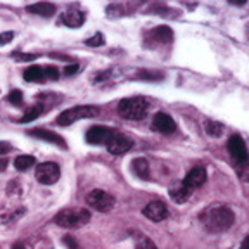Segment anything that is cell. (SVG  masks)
<instances>
[{
    "label": "cell",
    "mask_w": 249,
    "mask_h": 249,
    "mask_svg": "<svg viewBox=\"0 0 249 249\" xmlns=\"http://www.w3.org/2000/svg\"><path fill=\"white\" fill-rule=\"evenodd\" d=\"M201 222L210 232H225L235 222V214L225 204H211L201 213Z\"/></svg>",
    "instance_id": "obj_1"
},
{
    "label": "cell",
    "mask_w": 249,
    "mask_h": 249,
    "mask_svg": "<svg viewBox=\"0 0 249 249\" xmlns=\"http://www.w3.org/2000/svg\"><path fill=\"white\" fill-rule=\"evenodd\" d=\"M90 222V211L85 208H64L54 216V223L62 229H80Z\"/></svg>",
    "instance_id": "obj_2"
},
{
    "label": "cell",
    "mask_w": 249,
    "mask_h": 249,
    "mask_svg": "<svg viewBox=\"0 0 249 249\" xmlns=\"http://www.w3.org/2000/svg\"><path fill=\"white\" fill-rule=\"evenodd\" d=\"M149 102L144 97H126L121 99L118 104V114L124 120H142L147 114Z\"/></svg>",
    "instance_id": "obj_3"
},
{
    "label": "cell",
    "mask_w": 249,
    "mask_h": 249,
    "mask_svg": "<svg viewBox=\"0 0 249 249\" xmlns=\"http://www.w3.org/2000/svg\"><path fill=\"white\" fill-rule=\"evenodd\" d=\"M99 107L97 106H76V107H71L62 111L57 116V124L61 126H70V124L76 123L80 120H89V118L99 116Z\"/></svg>",
    "instance_id": "obj_4"
},
{
    "label": "cell",
    "mask_w": 249,
    "mask_h": 249,
    "mask_svg": "<svg viewBox=\"0 0 249 249\" xmlns=\"http://www.w3.org/2000/svg\"><path fill=\"white\" fill-rule=\"evenodd\" d=\"M87 202L93 210L101 211V213H107V211H111L114 208L116 199H114V196L102 191V189H93V191H90L87 194Z\"/></svg>",
    "instance_id": "obj_5"
},
{
    "label": "cell",
    "mask_w": 249,
    "mask_h": 249,
    "mask_svg": "<svg viewBox=\"0 0 249 249\" xmlns=\"http://www.w3.org/2000/svg\"><path fill=\"white\" fill-rule=\"evenodd\" d=\"M35 177L42 185H54L61 178V168L57 163H40L35 170Z\"/></svg>",
    "instance_id": "obj_6"
},
{
    "label": "cell",
    "mask_w": 249,
    "mask_h": 249,
    "mask_svg": "<svg viewBox=\"0 0 249 249\" xmlns=\"http://www.w3.org/2000/svg\"><path fill=\"white\" fill-rule=\"evenodd\" d=\"M173 40V31L168 26H158L152 28L151 31H147L144 36V45L152 47L156 49L158 45H164V43H170Z\"/></svg>",
    "instance_id": "obj_7"
},
{
    "label": "cell",
    "mask_w": 249,
    "mask_h": 249,
    "mask_svg": "<svg viewBox=\"0 0 249 249\" xmlns=\"http://www.w3.org/2000/svg\"><path fill=\"white\" fill-rule=\"evenodd\" d=\"M227 149H229L232 160L239 164H244L248 161V147L246 142L241 135H232L227 142Z\"/></svg>",
    "instance_id": "obj_8"
},
{
    "label": "cell",
    "mask_w": 249,
    "mask_h": 249,
    "mask_svg": "<svg viewBox=\"0 0 249 249\" xmlns=\"http://www.w3.org/2000/svg\"><path fill=\"white\" fill-rule=\"evenodd\" d=\"M107 151L114 156H121L124 152H128L133 145V140L130 137L123 135V133H114L111 139L107 140Z\"/></svg>",
    "instance_id": "obj_9"
},
{
    "label": "cell",
    "mask_w": 249,
    "mask_h": 249,
    "mask_svg": "<svg viewBox=\"0 0 249 249\" xmlns=\"http://www.w3.org/2000/svg\"><path fill=\"white\" fill-rule=\"evenodd\" d=\"M142 213H144L145 218H149V220H152V222H156V223H160L168 218V208L163 201H151L147 206L142 210Z\"/></svg>",
    "instance_id": "obj_10"
},
{
    "label": "cell",
    "mask_w": 249,
    "mask_h": 249,
    "mask_svg": "<svg viewBox=\"0 0 249 249\" xmlns=\"http://www.w3.org/2000/svg\"><path fill=\"white\" fill-rule=\"evenodd\" d=\"M114 133H116L114 130L106 128V126H92V128H89V132H87L85 139H87V142L92 145H102V144H107V140L111 139Z\"/></svg>",
    "instance_id": "obj_11"
},
{
    "label": "cell",
    "mask_w": 249,
    "mask_h": 249,
    "mask_svg": "<svg viewBox=\"0 0 249 249\" xmlns=\"http://www.w3.org/2000/svg\"><path fill=\"white\" fill-rule=\"evenodd\" d=\"M152 128H154L156 132L168 135V133H173L177 130V123H175V120L170 116V114L156 113L154 120H152Z\"/></svg>",
    "instance_id": "obj_12"
},
{
    "label": "cell",
    "mask_w": 249,
    "mask_h": 249,
    "mask_svg": "<svg viewBox=\"0 0 249 249\" xmlns=\"http://www.w3.org/2000/svg\"><path fill=\"white\" fill-rule=\"evenodd\" d=\"M28 135L35 137V139H40V140H45L49 144H54V145H59V147L66 149V140L62 139L61 135H57L55 132H51V130L47 128H33L28 132Z\"/></svg>",
    "instance_id": "obj_13"
},
{
    "label": "cell",
    "mask_w": 249,
    "mask_h": 249,
    "mask_svg": "<svg viewBox=\"0 0 249 249\" xmlns=\"http://www.w3.org/2000/svg\"><path fill=\"white\" fill-rule=\"evenodd\" d=\"M206 178H208L206 168H204V166H194L185 175L183 183H185L189 189H197V187H201L202 183L206 182Z\"/></svg>",
    "instance_id": "obj_14"
},
{
    "label": "cell",
    "mask_w": 249,
    "mask_h": 249,
    "mask_svg": "<svg viewBox=\"0 0 249 249\" xmlns=\"http://www.w3.org/2000/svg\"><path fill=\"white\" fill-rule=\"evenodd\" d=\"M191 191L192 189H189L183 182H177L170 187V197L177 204H182V202H185L187 199L191 197Z\"/></svg>",
    "instance_id": "obj_15"
},
{
    "label": "cell",
    "mask_w": 249,
    "mask_h": 249,
    "mask_svg": "<svg viewBox=\"0 0 249 249\" xmlns=\"http://www.w3.org/2000/svg\"><path fill=\"white\" fill-rule=\"evenodd\" d=\"M28 12L36 16H42V18H52L55 14V5L51 2H38V4H31L26 7Z\"/></svg>",
    "instance_id": "obj_16"
},
{
    "label": "cell",
    "mask_w": 249,
    "mask_h": 249,
    "mask_svg": "<svg viewBox=\"0 0 249 249\" xmlns=\"http://www.w3.org/2000/svg\"><path fill=\"white\" fill-rule=\"evenodd\" d=\"M62 23L70 28H80L85 23V14L82 11H76V9H71L62 14Z\"/></svg>",
    "instance_id": "obj_17"
},
{
    "label": "cell",
    "mask_w": 249,
    "mask_h": 249,
    "mask_svg": "<svg viewBox=\"0 0 249 249\" xmlns=\"http://www.w3.org/2000/svg\"><path fill=\"white\" fill-rule=\"evenodd\" d=\"M132 170L139 178L149 180V171H151V168H149L147 160H144V158H137V160H133L132 161Z\"/></svg>",
    "instance_id": "obj_18"
},
{
    "label": "cell",
    "mask_w": 249,
    "mask_h": 249,
    "mask_svg": "<svg viewBox=\"0 0 249 249\" xmlns=\"http://www.w3.org/2000/svg\"><path fill=\"white\" fill-rule=\"evenodd\" d=\"M23 78L26 82H42V80H45V73H43V68L30 66L28 70H24Z\"/></svg>",
    "instance_id": "obj_19"
},
{
    "label": "cell",
    "mask_w": 249,
    "mask_h": 249,
    "mask_svg": "<svg viewBox=\"0 0 249 249\" xmlns=\"http://www.w3.org/2000/svg\"><path fill=\"white\" fill-rule=\"evenodd\" d=\"M42 113H43V106L42 104H35V106H31L26 113L19 118V121H21V123H30V121L36 120V118H38Z\"/></svg>",
    "instance_id": "obj_20"
},
{
    "label": "cell",
    "mask_w": 249,
    "mask_h": 249,
    "mask_svg": "<svg viewBox=\"0 0 249 249\" xmlns=\"http://www.w3.org/2000/svg\"><path fill=\"white\" fill-rule=\"evenodd\" d=\"M204 132L211 137H220L223 133V124L220 121L206 120L204 121Z\"/></svg>",
    "instance_id": "obj_21"
},
{
    "label": "cell",
    "mask_w": 249,
    "mask_h": 249,
    "mask_svg": "<svg viewBox=\"0 0 249 249\" xmlns=\"http://www.w3.org/2000/svg\"><path fill=\"white\" fill-rule=\"evenodd\" d=\"M33 164H35V158H33V156H28V154L18 156V158L14 160V166L19 171L28 170V168L33 166Z\"/></svg>",
    "instance_id": "obj_22"
},
{
    "label": "cell",
    "mask_w": 249,
    "mask_h": 249,
    "mask_svg": "<svg viewBox=\"0 0 249 249\" xmlns=\"http://www.w3.org/2000/svg\"><path fill=\"white\" fill-rule=\"evenodd\" d=\"M137 78H140V80H151V82H160V80L164 78V74L161 73V71L140 70L139 73H137Z\"/></svg>",
    "instance_id": "obj_23"
},
{
    "label": "cell",
    "mask_w": 249,
    "mask_h": 249,
    "mask_svg": "<svg viewBox=\"0 0 249 249\" xmlns=\"http://www.w3.org/2000/svg\"><path fill=\"white\" fill-rule=\"evenodd\" d=\"M135 249H158V248H156V244L151 241V239L145 237L144 233H139V237H137Z\"/></svg>",
    "instance_id": "obj_24"
},
{
    "label": "cell",
    "mask_w": 249,
    "mask_h": 249,
    "mask_svg": "<svg viewBox=\"0 0 249 249\" xmlns=\"http://www.w3.org/2000/svg\"><path fill=\"white\" fill-rule=\"evenodd\" d=\"M24 214V210L21 208V210H18L14 213V211H11V213H5V214H0V222L2 223H9V222H16L19 216H23Z\"/></svg>",
    "instance_id": "obj_25"
},
{
    "label": "cell",
    "mask_w": 249,
    "mask_h": 249,
    "mask_svg": "<svg viewBox=\"0 0 249 249\" xmlns=\"http://www.w3.org/2000/svg\"><path fill=\"white\" fill-rule=\"evenodd\" d=\"M7 101L14 106H21L23 104V92L21 90H11L7 95Z\"/></svg>",
    "instance_id": "obj_26"
},
{
    "label": "cell",
    "mask_w": 249,
    "mask_h": 249,
    "mask_svg": "<svg viewBox=\"0 0 249 249\" xmlns=\"http://www.w3.org/2000/svg\"><path fill=\"white\" fill-rule=\"evenodd\" d=\"M85 43L89 47H101V45H104V35H102V33H95L93 36L87 38Z\"/></svg>",
    "instance_id": "obj_27"
},
{
    "label": "cell",
    "mask_w": 249,
    "mask_h": 249,
    "mask_svg": "<svg viewBox=\"0 0 249 249\" xmlns=\"http://www.w3.org/2000/svg\"><path fill=\"white\" fill-rule=\"evenodd\" d=\"M36 57H38V55H35V54H23V52H12V59H16V61H19V62H31V61H35Z\"/></svg>",
    "instance_id": "obj_28"
},
{
    "label": "cell",
    "mask_w": 249,
    "mask_h": 249,
    "mask_svg": "<svg viewBox=\"0 0 249 249\" xmlns=\"http://www.w3.org/2000/svg\"><path fill=\"white\" fill-rule=\"evenodd\" d=\"M43 73H45V80H57L59 78V71L54 66H45L43 68Z\"/></svg>",
    "instance_id": "obj_29"
},
{
    "label": "cell",
    "mask_w": 249,
    "mask_h": 249,
    "mask_svg": "<svg viewBox=\"0 0 249 249\" xmlns=\"http://www.w3.org/2000/svg\"><path fill=\"white\" fill-rule=\"evenodd\" d=\"M14 38V33L12 31H5V33H0V45H7L11 40Z\"/></svg>",
    "instance_id": "obj_30"
},
{
    "label": "cell",
    "mask_w": 249,
    "mask_h": 249,
    "mask_svg": "<svg viewBox=\"0 0 249 249\" xmlns=\"http://www.w3.org/2000/svg\"><path fill=\"white\" fill-rule=\"evenodd\" d=\"M62 244L66 246V248H70V249H78V242L74 241L71 235H66V237L62 239Z\"/></svg>",
    "instance_id": "obj_31"
},
{
    "label": "cell",
    "mask_w": 249,
    "mask_h": 249,
    "mask_svg": "<svg viewBox=\"0 0 249 249\" xmlns=\"http://www.w3.org/2000/svg\"><path fill=\"white\" fill-rule=\"evenodd\" d=\"M12 151V145L9 142H4V140H0V156H5L7 152Z\"/></svg>",
    "instance_id": "obj_32"
},
{
    "label": "cell",
    "mask_w": 249,
    "mask_h": 249,
    "mask_svg": "<svg viewBox=\"0 0 249 249\" xmlns=\"http://www.w3.org/2000/svg\"><path fill=\"white\" fill-rule=\"evenodd\" d=\"M78 70H80V66L78 64H71V66H66L64 68V74H68V76H71V74H76Z\"/></svg>",
    "instance_id": "obj_33"
},
{
    "label": "cell",
    "mask_w": 249,
    "mask_h": 249,
    "mask_svg": "<svg viewBox=\"0 0 249 249\" xmlns=\"http://www.w3.org/2000/svg\"><path fill=\"white\" fill-rule=\"evenodd\" d=\"M5 168H7V160H5V158H2V160H0V171H4Z\"/></svg>",
    "instance_id": "obj_34"
},
{
    "label": "cell",
    "mask_w": 249,
    "mask_h": 249,
    "mask_svg": "<svg viewBox=\"0 0 249 249\" xmlns=\"http://www.w3.org/2000/svg\"><path fill=\"white\" fill-rule=\"evenodd\" d=\"M248 244H249V237H246L244 241H242V249H248Z\"/></svg>",
    "instance_id": "obj_35"
},
{
    "label": "cell",
    "mask_w": 249,
    "mask_h": 249,
    "mask_svg": "<svg viewBox=\"0 0 249 249\" xmlns=\"http://www.w3.org/2000/svg\"><path fill=\"white\" fill-rule=\"evenodd\" d=\"M12 249H26V248H24V246L21 244V242H18V244H14V246H12Z\"/></svg>",
    "instance_id": "obj_36"
}]
</instances>
